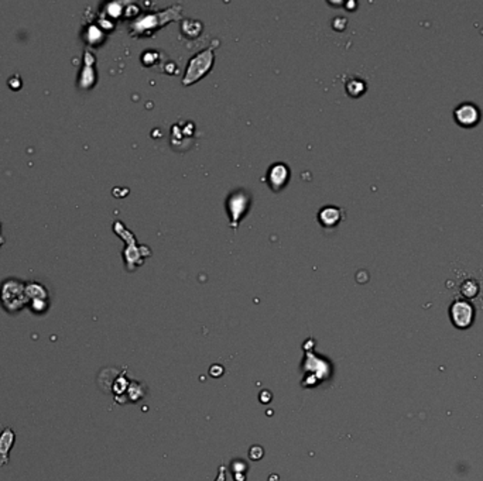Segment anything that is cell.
<instances>
[{
  "instance_id": "obj_1",
  "label": "cell",
  "mask_w": 483,
  "mask_h": 481,
  "mask_svg": "<svg viewBox=\"0 0 483 481\" xmlns=\"http://www.w3.org/2000/svg\"><path fill=\"white\" fill-rule=\"evenodd\" d=\"M212 51H214V47L205 50L201 54H198V55L192 58L190 64H188V69H187V74L184 77V80H182L184 85H191L195 80L202 78L203 75L211 69L212 64H214V53Z\"/></svg>"
},
{
  "instance_id": "obj_2",
  "label": "cell",
  "mask_w": 483,
  "mask_h": 481,
  "mask_svg": "<svg viewBox=\"0 0 483 481\" xmlns=\"http://www.w3.org/2000/svg\"><path fill=\"white\" fill-rule=\"evenodd\" d=\"M450 316L455 327L468 329L475 319L473 305L466 299H455L450 306Z\"/></svg>"
},
{
  "instance_id": "obj_3",
  "label": "cell",
  "mask_w": 483,
  "mask_h": 481,
  "mask_svg": "<svg viewBox=\"0 0 483 481\" xmlns=\"http://www.w3.org/2000/svg\"><path fill=\"white\" fill-rule=\"evenodd\" d=\"M249 205H250V196L245 192H236L229 198V213L232 216L233 229L237 227V222L247 211Z\"/></svg>"
},
{
  "instance_id": "obj_4",
  "label": "cell",
  "mask_w": 483,
  "mask_h": 481,
  "mask_svg": "<svg viewBox=\"0 0 483 481\" xmlns=\"http://www.w3.org/2000/svg\"><path fill=\"white\" fill-rule=\"evenodd\" d=\"M454 116H455V120H456L458 123L468 127V126L476 124V122L479 120V109H478L473 103L465 102V103H461V105L455 109Z\"/></svg>"
},
{
  "instance_id": "obj_5",
  "label": "cell",
  "mask_w": 483,
  "mask_h": 481,
  "mask_svg": "<svg viewBox=\"0 0 483 481\" xmlns=\"http://www.w3.org/2000/svg\"><path fill=\"white\" fill-rule=\"evenodd\" d=\"M16 442V433L10 426H6L0 432V467L7 466L9 463V453L14 446Z\"/></svg>"
},
{
  "instance_id": "obj_6",
  "label": "cell",
  "mask_w": 483,
  "mask_h": 481,
  "mask_svg": "<svg viewBox=\"0 0 483 481\" xmlns=\"http://www.w3.org/2000/svg\"><path fill=\"white\" fill-rule=\"evenodd\" d=\"M288 179V168L284 164H276L270 168L267 174V182L273 190H280Z\"/></svg>"
},
{
  "instance_id": "obj_7",
  "label": "cell",
  "mask_w": 483,
  "mask_h": 481,
  "mask_svg": "<svg viewBox=\"0 0 483 481\" xmlns=\"http://www.w3.org/2000/svg\"><path fill=\"white\" fill-rule=\"evenodd\" d=\"M341 220V211L338 208H324L319 212V222L324 224L325 227H332L338 224V222Z\"/></svg>"
},
{
  "instance_id": "obj_8",
  "label": "cell",
  "mask_w": 483,
  "mask_h": 481,
  "mask_svg": "<svg viewBox=\"0 0 483 481\" xmlns=\"http://www.w3.org/2000/svg\"><path fill=\"white\" fill-rule=\"evenodd\" d=\"M462 292H463V295L468 296V298L476 296L478 292H479V285H478V282L473 280L465 281V282L462 284Z\"/></svg>"
}]
</instances>
